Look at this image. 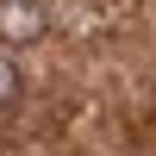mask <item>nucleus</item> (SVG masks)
<instances>
[{
  "label": "nucleus",
  "mask_w": 156,
  "mask_h": 156,
  "mask_svg": "<svg viewBox=\"0 0 156 156\" xmlns=\"http://www.w3.org/2000/svg\"><path fill=\"white\" fill-rule=\"evenodd\" d=\"M19 94H25V75H19V62H12V56H0V106H12Z\"/></svg>",
  "instance_id": "obj_2"
},
{
  "label": "nucleus",
  "mask_w": 156,
  "mask_h": 156,
  "mask_svg": "<svg viewBox=\"0 0 156 156\" xmlns=\"http://www.w3.org/2000/svg\"><path fill=\"white\" fill-rule=\"evenodd\" d=\"M37 25H44V19H37V12L25 6V0H12V6H0V31H12V37H31Z\"/></svg>",
  "instance_id": "obj_1"
}]
</instances>
